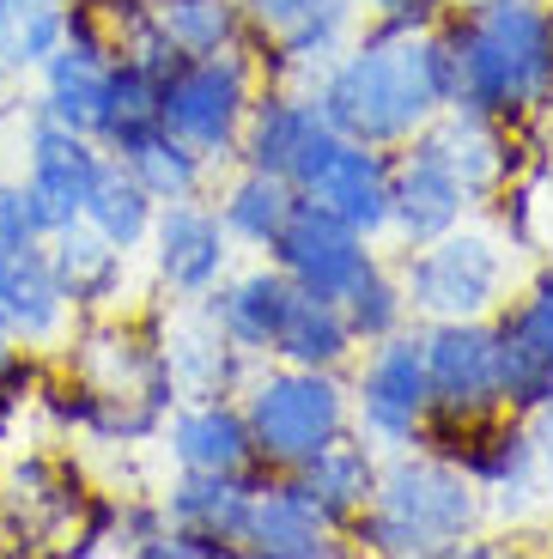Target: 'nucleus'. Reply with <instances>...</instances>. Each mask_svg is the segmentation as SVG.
Instances as JSON below:
<instances>
[{"instance_id":"obj_13","label":"nucleus","mask_w":553,"mask_h":559,"mask_svg":"<svg viewBox=\"0 0 553 559\" xmlns=\"http://www.w3.org/2000/svg\"><path fill=\"white\" fill-rule=\"evenodd\" d=\"M353 0H244L249 37H262L280 73L317 80L346 43H353Z\"/></svg>"},{"instance_id":"obj_33","label":"nucleus","mask_w":553,"mask_h":559,"mask_svg":"<svg viewBox=\"0 0 553 559\" xmlns=\"http://www.w3.org/2000/svg\"><path fill=\"white\" fill-rule=\"evenodd\" d=\"M334 305H341L353 341H365V347H372V341H389L396 329H408V298H401V280L389 262H372Z\"/></svg>"},{"instance_id":"obj_38","label":"nucleus","mask_w":553,"mask_h":559,"mask_svg":"<svg viewBox=\"0 0 553 559\" xmlns=\"http://www.w3.org/2000/svg\"><path fill=\"white\" fill-rule=\"evenodd\" d=\"M457 7H486V0H457Z\"/></svg>"},{"instance_id":"obj_3","label":"nucleus","mask_w":553,"mask_h":559,"mask_svg":"<svg viewBox=\"0 0 553 559\" xmlns=\"http://www.w3.org/2000/svg\"><path fill=\"white\" fill-rule=\"evenodd\" d=\"M481 511V487L444 450L408 444L389 450V462L377 468V492L353 518V535L372 554H462Z\"/></svg>"},{"instance_id":"obj_19","label":"nucleus","mask_w":553,"mask_h":559,"mask_svg":"<svg viewBox=\"0 0 553 559\" xmlns=\"http://www.w3.org/2000/svg\"><path fill=\"white\" fill-rule=\"evenodd\" d=\"M165 444L183 475H237V468H256L249 419L225 395H195L189 407L165 414Z\"/></svg>"},{"instance_id":"obj_22","label":"nucleus","mask_w":553,"mask_h":559,"mask_svg":"<svg viewBox=\"0 0 553 559\" xmlns=\"http://www.w3.org/2000/svg\"><path fill=\"white\" fill-rule=\"evenodd\" d=\"M377 468H384V462H377V450L365 444V438L341 432L334 444H322L305 468H292V480H298V492H305V499L322 511V523L341 535V530H353V518L372 504Z\"/></svg>"},{"instance_id":"obj_39","label":"nucleus","mask_w":553,"mask_h":559,"mask_svg":"<svg viewBox=\"0 0 553 559\" xmlns=\"http://www.w3.org/2000/svg\"><path fill=\"white\" fill-rule=\"evenodd\" d=\"M541 110H548V116H553V92H548V104H541Z\"/></svg>"},{"instance_id":"obj_27","label":"nucleus","mask_w":553,"mask_h":559,"mask_svg":"<svg viewBox=\"0 0 553 559\" xmlns=\"http://www.w3.org/2000/svg\"><path fill=\"white\" fill-rule=\"evenodd\" d=\"M244 359L232 341L213 329V317L201 310V329H170L165 335V365H170V383L177 395H225L244 383Z\"/></svg>"},{"instance_id":"obj_31","label":"nucleus","mask_w":553,"mask_h":559,"mask_svg":"<svg viewBox=\"0 0 553 559\" xmlns=\"http://www.w3.org/2000/svg\"><path fill=\"white\" fill-rule=\"evenodd\" d=\"M493 329H498V407L529 419L553 395V353L529 335L511 310H505Z\"/></svg>"},{"instance_id":"obj_21","label":"nucleus","mask_w":553,"mask_h":559,"mask_svg":"<svg viewBox=\"0 0 553 559\" xmlns=\"http://www.w3.org/2000/svg\"><path fill=\"white\" fill-rule=\"evenodd\" d=\"M420 134L432 140V153H438L444 165L457 170L469 207H481L486 195L505 189V177H511V134H505V122L474 116V110H444L438 122L420 128Z\"/></svg>"},{"instance_id":"obj_5","label":"nucleus","mask_w":553,"mask_h":559,"mask_svg":"<svg viewBox=\"0 0 553 559\" xmlns=\"http://www.w3.org/2000/svg\"><path fill=\"white\" fill-rule=\"evenodd\" d=\"M408 317L426 322H462V317H493L505 305V250L486 231L450 225L432 243H408L396 267Z\"/></svg>"},{"instance_id":"obj_20","label":"nucleus","mask_w":553,"mask_h":559,"mask_svg":"<svg viewBox=\"0 0 553 559\" xmlns=\"http://www.w3.org/2000/svg\"><path fill=\"white\" fill-rule=\"evenodd\" d=\"M49 262H56V280L61 293H68V305L80 310V317H104V310L122 305L128 293V250H116L104 231H92L85 219L61 225V231H49Z\"/></svg>"},{"instance_id":"obj_12","label":"nucleus","mask_w":553,"mask_h":559,"mask_svg":"<svg viewBox=\"0 0 553 559\" xmlns=\"http://www.w3.org/2000/svg\"><path fill=\"white\" fill-rule=\"evenodd\" d=\"M97 165H104V146L92 134H73V128L37 116V128L25 140V177H19V201H25L37 238H49V231H61L85 213Z\"/></svg>"},{"instance_id":"obj_34","label":"nucleus","mask_w":553,"mask_h":559,"mask_svg":"<svg viewBox=\"0 0 553 559\" xmlns=\"http://www.w3.org/2000/svg\"><path fill=\"white\" fill-rule=\"evenodd\" d=\"M511 317L523 322L529 335H536L541 347L553 353V267H548V274L536 280V286H529L523 298H517V305H511Z\"/></svg>"},{"instance_id":"obj_37","label":"nucleus","mask_w":553,"mask_h":559,"mask_svg":"<svg viewBox=\"0 0 553 559\" xmlns=\"http://www.w3.org/2000/svg\"><path fill=\"white\" fill-rule=\"evenodd\" d=\"M13 353H19V347H13V341H7V335H0V371L13 365Z\"/></svg>"},{"instance_id":"obj_40","label":"nucleus","mask_w":553,"mask_h":559,"mask_svg":"<svg viewBox=\"0 0 553 559\" xmlns=\"http://www.w3.org/2000/svg\"><path fill=\"white\" fill-rule=\"evenodd\" d=\"M0 13H7V0H0Z\"/></svg>"},{"instance_id":"obj_23","label":"nucleus","mask_w":553,"mask_h":559,"mask_svg":"<svg viewBox=\"0 0 553 559\" xmlns=\"http://www.w3.org/2000/svg\"><path fill=\"white\" fill-rule=\"evenodd\" d=\"M292 293H298V286H292V280L268 262V267H256V274L220 280V286L201 298V310H208L213 329H220L237 353H249V359H256V353L274 347V329H280V317H286Z\"/></svg>"},{"instance_id":"obj_30","label":"nucleus","mask_w":553,"mask_h":559,"mask_svg":"<svg viewBox=\"0 0 553 559\" xmlns=\"http://www.w3.org/2000/svg\"><path fill=\"white\" fill-rule=\"evenodd\" d=\"M298 207V189L280 177H268V170H237L232 182H225L220 195V225L232 231V243H249V250H268V243L280 238V225H286V213Z\"/></svg>"},{"instance_id":"obj_35","label":"nucleus","mask_w":553,"mask_h":559,"mask_svg":"<svg viewBox=\"0 0 553 559\" xmlns=\"http://www.w3.org/2000/svg\"><path fill=\"white\" fill-rule=\"evenodd\" d=\"M529 432H536V450H541V475H548V487H553V395L529 414Z\"/></svg>"},{"instance_id":"obj_4","label":"nucleus","mask_w":553,"mask_h":559,"mask_svg":"<svg viewBox=\"0 0 553 559\" xmlns=\"http://www.w3.org/2000/svg\"><path fill=\"white\" fill-rule=\"evenodd\" d=\"M237 407L249 419V444L268 475H292L322 444L353 432V390L334 371H310V365H280L262 378H244Z\"/></svg>"},{"instance_id":"obj_29","label":"nucleus","mask_w":553,"mask_h":559,"mask_svg":"<svg viewBox=\"0 0 553 559\" xmlns=\"http://www.w3.org/2000/svg\"><path fill=\"white\" fill-rule=\"evenodd\" d=\"M153 213H158V201L134 182V170H128L122 158L104 153V165H97V177H92V195H85L80 219L92 225V231H104L116 250L134 255L140 243H146V231H153Z\"/></svg>"},{"instance_id":"obj_32","label":"nucleus","mask_w":553,"mask_h":559,"mask_svg":"<svg viewBox=\"0 0 553 559\" xmlns=\"http://www.w3.org/2000/svg\"><path fill=\"white\" fill-rule=\"evenodd\" d=\"M68 37V0H7L0 13V73H37Z\"/></svg>"},{"instance_id":"obj_18","label":"nucleus","mask_w":553,"mask_h":559,"mask_svg":"<svg viewBox=\"0 0 553 559\" xmlns=\"http://www.w3.org/2000/svg\"><path fill=\"white\" fill-rule=\"evenodd\" d=\"M80 480L68 475V462L49 456V450H31L7 468V487H0V511L13 518V535L19 547H43L56 535L73 530L80 518Z\"/></svg>"},{"instance_id":"obj_8","label":"nucleus","mask_w":553,"mask_h":559,"mask_svg":"<svg viewBox=\"0 0 553 559\" xmlns=\"http://www.w3.org/2000/svg\"><path fill=\"white\" fill-rule=\"evenodd\" d=\"M353 419H360V438H372L384 450L420 444V432H426V419H432L420 335L396 329L389 341H372V359H365L360 383H353Z\"/></svg>"},{"instance_id":"obj_41","label":"nucleus","mask_w":553,"mask_h":559,"mask_svg":"<svg viewBox=\"0 0 553 559\" xmlns=\"http://www.w3.org/2000/svg\"><path fill=\"white\" fill-rule=\"evenodd\" d=\"M0 182H7V177H0Z\"/></svg>"},{"instance_id":"obj_6","label":"nucleus","mask_w":553,"mask_h":559,"mask_svg":"<svg viewBox=\"0 0 553 559\" xmlns=\"http://www.w3.org/2000/svg\"><path fill=\"white\" fill-rule=\"evenodd\" d=\"M249 104H256V80H249V61L237 49L177 56L165 68V85H158V122L177 140H189L208 165L237 158V134L249 122Z\"/></svg>"},{"instance_id":"obj_17","label":"nucleus","mask_w":553,"mask_h":559,"mask_svg":"<svg viewBox=\"0 0 553 559\" xmlns=\"http://www.w3.org/2000/svg\"><path fill=\"white\" fill-rule=\"evenodd\" d=\"M237 547H244V554H262V559H329V554H341L334 530L322 523L317 504L298 492L292 475H268L262 487H256Z\"/></svg>"},{"instance_id":"obj_14","label":"nucleus","mask_w":553,"mask_h":559,"mask_svg":"<svg viewBox=\"0 0 553 559\" xmlns=\"http://www.w3.org/2000/svg\"><path fill=\"white\" fill-rule=\"evenodd\" d=\"M146 243H153V267L165 280V293L177 298H208L232 267V231L213 207H201V195L158 207Z\"/></svg>"},{"instance_id":"obj_2","label":"nucleus","mask_w":553,"mask_h":559,"mask_svg":"<svg viewBox=\"0 0 553 559\" xmlns=\"http://www.w3.org/2000/svg\"><path fill=\"white\" fill-rule=\"evenodd\" d=\"M450 61V110L523 122L553 92V7L548 0H486L438 19Z\"/></svg>"},{"instance_id":"obj_28","label":"nucleus","mask_w":553,"mask_h":559,"mask_svg":"<svg viewBox=\"0 0 553 559\" xmlns=\"http://www.w3.org/2000/svg\"><path fill=\"white\" fill-rule=\"evenodd\" d=\"M153 31L177 56H220V49H244L249 19L244 0H153Z\"/></svg>"},{"instance_id":"obj_36","label":"nucleus","mask_w":553,"mask_h":559,"mask_svg":"<svg viewBox=\"0 0 553 559\" xmlns=\"http://www.w3.org/2000/svg\"><path fill=\"white\" fill-rule=\"evenodd\" d=\"M353 7H365V13L377 19V13H396V7H408V0H353Z\"/></svg>"},{"instance_id":"obj_25","label":"nucleus","mask_w":553,"mask_h":559,"mask_svg":"<svg viewBox=\"0 0 553 559\" xmlns=\"http://www.w3.org/2000/svg\"><path fill=\"white\" fill-rule=\"evenodd\" d=\"M353 329H346L341 305L334 298H317V293H292L286 317H280L274 329V347H268V359L280 365H310V371H341L346 359H353Z\"/></svg>"},{"instance_id":"obj_10","label":"nucleus","mask_w":553,"mask_h":559,"mask_svg":"<svg viewBox=\"0 0 553 559\" xmlns=\"http://www.w3.org/2000/svg\"><path fill=\"white\" fill-rule=\"evenodd\" d=\"M80 310L68 305L56 280V262H49V243L43 238H19L0 243V335L25 353H61L73 335Z\"/></svg>"},{"instance_id":"obj_24","label":"nucleus","mask_w":553,"mask_h":559,"mask_svg":"<svg viewBox=\"0 0 553 559\" xmlns=\"http://www.w3.org/2000/svg\"><path fill=\"white\" fill-rule=\"evenodd\" d=\"M268 480V468H237V475H183L177 487L165 492V523L170 530H201V535H220V542L237 547L249 518V499L256 487Z\"/></svg>"},{"instance_id":"obj_26","label":"nucleus","mask_w":553,"mask_h":559,"mask_svg":"<svg viewBox=\"0 0 553 559\" xmlns=\"http://www.w3.org/2000/svg\"><path fill=\"white\" fill-rule=\"evenodd\" d=\"M110 158H122V165L134 170V182L158 201V207H170V201H195L201 189H208V170H213L208 158L195 153L189 140L170 134L165 122H158L153 134L128 140L122 153H110Z\"/></svg>"},{"instance_id":"obj_9","label":"nucleus","mask_w":553,"mask_h":559,"mask_svg":"<svg viewBox=\"0 0 553 559\" xmlns=\"http://www.w3.org/2000/svg\"><path fill=\"white\" fill-rule=\"evenodd\" d=\"M334 146H341V134L329 128V116L317 110L310 92H268V98H256L244 134H237V158L249 170L292 182L298 195H305V182L322 170V158Z\"/></svg>"},{"instance_id":"obj_15","label":"nucleus","mask_w":553,"mask_h":559,"mask_svg":"<svg viewBox=\"0 0 553 559\" xmlns=\"http://www.w3.org/2000/svg\"><path fill=\"white\" fill-rule=\"evenodd\" d=\"M462 213H469V195H462L457 170L432 153L426 134H414L408 153L389 158V231L401 243H432L450 225H462Z\"/></svg>"},{"instance_id":"obj_7","label":"nucleus","mask_w":553,"mask_h":559,"mask_svg":"<svg viewBox=\"0 0 553 559\" xmlns=\"http://www.w3.org/2000/svg\"><path fill=\"white\" fill-rule=\"evenodd\" d=\"M420 353H426V390H432L426 432H457V426H474L486 414H505L498 407V329H493V317L426 322Z\"/></svg>"},{"instance_id":"obj_11","label":"nucleus","mask_w":553,"mask_h":559,"mask_svg":"<svg viewBox=\"0 0 553 559\" xmlns=\"http://www.w3.org/2000/svg\"><path fill=\"white\" fill-rule=\"evenodd\" d=\"M268 255H274V267L298 286V293H317V298H341L346 286L377 262L372 238H360L346 219H334L329 207H317V201H305V195L286 213V225H280V238L268 243Z\"/></svg>"},{"instance_id":"obj_16","label":"nucleus","mask_w":553,"mask_h":559,"mask_svg":"<svg viewBox=\"0 0 553 559\" xmlns=\"http://www.w3.org/2000/svg\"><path fill=\"white\" fill-rule=\"evenodd\" d=\"M305 201L329 207L334 219H346L360 238H384L389 231V153L384 146H360L346 140L322 158V170L305 182Z\"/></svg>"},{"instance_id":"obj_1","label":"nucleus","mask_w":553,"mask_h":559,"mask_svg":"<svg viewBox=\"0 0 553 559\" xmlns=\"http://www.w3.org/2000/svg\"><path fill=\"white\" fill-rule=\"evenodd\" d=\"M310 98L334 134L360 146H408L450 110V61L432 31H365L310 80Z\"/></svg>"}]
</instances>
